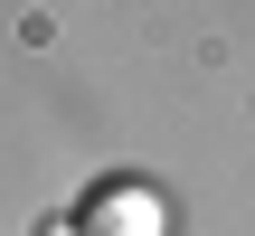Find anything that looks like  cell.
<instances>
[{
    "mask_svg": "<svg viewBox=\"0 0 255 236\" xmlns=\"http://www.w3.org/2000/svg\"><path fill=\"white\" fill-rule=\"evenodd\" d=\"M85 236H161V208H151V189H123V180H104L95 199H85Z\"/></svg>",
    "mask_w": 255,
    "mask_h": 236,
    "instance_id": "obj_1",
    "label": "cell"
}]
</instances>
